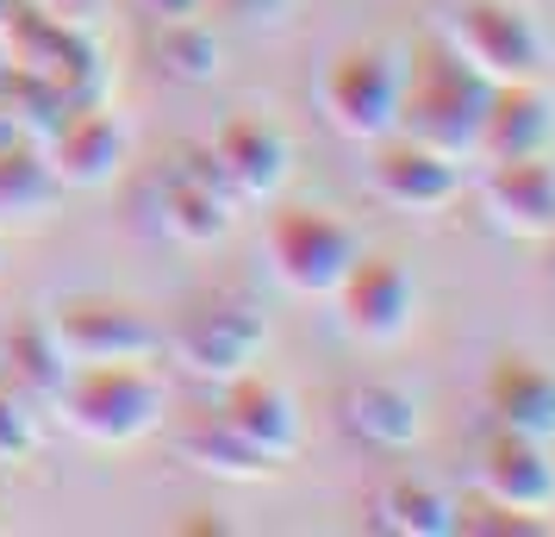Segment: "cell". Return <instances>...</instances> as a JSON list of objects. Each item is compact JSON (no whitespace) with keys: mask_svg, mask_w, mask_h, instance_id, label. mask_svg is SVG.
<instances>
[{"mask_svg":"<svg viewBox=\"0 0 555 537\" xmlns=\"http://www.w3.org/2000/svg\"><path fill=\"white\" fill-rule=\"evenodd\" d=\"M206 7H219L225 20H244V26H281L294 13V0H206Z\"/></svg>","mask_w":555,"mask_h":537,"instance_id":"obj_25","label":"cell"},{"mask_svg":"<svg viewBox=\"0 0 555 537\" xmlns=\"http://www.w3.org/2000/svg\"><path fill=\"white\" fill-rule=\"evenodd\" d=\"M450 44L487 81H543L550 69V31L518 0H462L450 20Z\"/></svg>","mask_w":555,"mask_h":537,"instance_id":"obj_5","label":"cell"},{"mask_svg":"<svg viewBox=\"0 0 555 537\" xmlns=\"http://www.w3.org/2000/svg\"><path fill=\"white\" fill-rule=\"evenodd\" d=\"M337 425L362 444V450H387V457H400L412 450L418 437H425V407H418V394L400 382H350L344 387V400H337Z\"/></svg>","mask_w":555,"mask_h":537,"instance_id":"obj_16","label":"cell"},{"mask_svg":"<svg viewBox=\"0 0 555 537\" xmlns=\"http://www.w3.org/2000/svg\"><path fill=\"white\" fill-rule=\"evenodd\" d=\"M455 512H462V500L443 494L437 482H425V475H393L375 494L369 525L375 532H393V537H455Z\"/></svg>","mask_w":555,"mask_h":537,"instance_id":"obj_21","label":"cell"},{"mask_svg":"<svg viewBox=\"0 0 555 537\" xmlns=\"http://www.w3.org/2000/svg\"><path fill=\"white\" fill-rule=\"evenodd\" d=\"M487 94H493V81L480 76L475 63H462L450 38H437V44H425V51L405 63L400 131L418 138V144H430V151L455 156V163H475Z\"/></svg>","mask_w":555,"mask_h":537,"instance_id":"obj_2","label":"cell"},{"mask_svg":"<svg viewBox=\"0 0 555 537\" xmlns=\"http://www.w3.org/2000/svg\"><path fill=\"white\" fill-rule=\"evenodd\" d=\"M262 256H269V276L300 301H331V287L350 276V263L362 256V238L344 213L312 201L275 206V219L262 231Z\"/></svg>","mask_w":555,"mask_h":537,"instance_id":"obj_3","label":"cell"},{"mask_svg":"<svg viewBox=\"0 0 555 537\" xmlns=\"http://www.w3.org/2000/svg\"><path fill=\"white\" fill-rule=\"evenodd\" d=\"M13 7H20V0H0V26H7V20H13Z\"/></svg>","mask_w":555,"mask_h":537,"instance_id":"obj_29","label":"cell"},{"mask_svg":"<svg viewBox=\"0 0 555 537\" xmlns=\"http://www.w3.org/2000/svg\"><path fill=\"white\" fill-rule=\"evenodd\" d=\"M38 151L51 163L56 188H106L131 156V126L101 101H76L38 131Z\"/></svg>","mask_w":555,"mask_h":537,"instance_id":"obj_9","label":"cell"},{"mask_svg":"<svg viewBox=\"0 0 555 537\" xmlns=\"http://www.w3.org/2000/svg\"><path fill=\"white\" fill-rule=\"evenodd\" d=\"M487 412L500 432L555 444V369L537 357H500L487 369Z\"/></svg>","mask_w":555,"mask_h":537,"instance_id":"obj_18","label":"cell"},{"mask_svg":"<svg viewBox=\"0 0 555 537\" xmlns=\"http://www.w3.org/2000/svg\"><path fill=\"white\" fill-rule=\"evenodd\" d=\"M163 425H169L176 457L194 462V469H206V475H225V482H262V475L275 469V462H262L244 437L231 432L219 407H181V412H169Z\"/></svg>","mask_w":555,"mask_h":537,"instance_id":"obj_19","label":"cell"},{"mask_svg":"<svg viewBox=\"0 0 555 537\" xmlns=\"http://www.w3.org/2000/svg\"><path fill=\"white\" fill-rule=\"evenodd\" d=\"M480 500L512 512H555V457L543 437L525 432H493V444L480 450Z\"/></svg>","mask_w":555,"mask_h":537,"instance_id":"obj_15","label":"cell"},{"mask_svg":"<svg viewBox=\"0 0 555 537\" xmlns=\"http://www.w3.org/2000/svg\"><path fill=\"white\" fill-rule=\"evenodd\" d=\"M480 201L512 238H555V156H487L480 169Z\"/></svg>","mask_w":555,"mask_h":537,"instance_id":"obj_14","label":"cell"},{"mask_svg":"<svg viewBox=\"0 0 555 537\" xmlns=\"http://www.w3.org/2000/svg\"><path fill=\"white\" fill-rule=\"evenodd\" d=\"M138 13H151L156 26H169V20H194V13H206V0H138Z\"/></svg>","mask_w":555,"mask_h":537,"instance_id":"obj_26","label":"cell"},{"mask_svg":"<svg viewBox=\"0 0 555 537\" xmlns=\"http://www.w3.org/2000/svg\"><path fill=\"white\" fill-rule=\"evenodd\" d=\"M0 76H7V56H0Z\"/></svg>","mask_w":555,"mask_h":537,"instance_id":"obj_30","label":"cell"},{"mask_svg":"<svg viewBox=\"0 0 555 537\" xmlns=\"http://www.w3.org/2000/svg\"><path fill=\"white\" fill-rule=\"evenodd\" d=\"M20 138H26V126H20V113H13V106L0 101V151H7V144H20Z\"/></svg>","mask_w":555,"mask_h":537,"instance_id":"obj_28","label":"cell"},{"mask_svg":"<svg viewBox=\"0 0 555 537\" xmlns=\"http://www.w3.org/2000/svg\"><path fill=\"white\" fill-rule=\"evenodd\" d=\"M56 201V176L51 163H44V151L31 144V138H20V144H7L0 151V226H26V219H44Z\"/></svg>","mask_w":555,"mask_h":537,"instance_id":"obj_22","label":"cell"},{"mask_svg":"<svg viewBox=\"0 0 555 537\" xmlns=\"http://www.w3.org/2000/svg\"><path fill=\"white\" fill-rule=\"evenodd\" d=\"M156 201H163V231L176 238V244H225L231 226H237V194L225 188V176L212 169V156L201 151H181L169 156L163 169H156Z\"/></svg>","mask_w":555,"mask_h":537,"instance_id":"obj_10","label":"cell"},{"mask_svg":"<svg viewBox=\"0 0 555 537\" xmlns=\"http://www.w3.org/2000/svg\"><path fill=\"white\" fill-rule=\"evenodd\" d=\"M206 156H212V169L225 176L237 201H281V188L294 176V138L262 113H231L225 126L212 131Z\"/></svg>","mask_w":555,"mask_h":537,"instance_id":"obj_11","label":"cell"},{"mask_svg":"<svg viewBox=\"0 0 555 537\" xmlns=\"http://www.w3.org/2000/svg\"><path fill=\"white\" fill-rule=\"evenodd\" d=\"M69 369H76V362L63 357V344H56L44 312H38V319H20V325L7 332V344H0V382L13 387V394H26L31 407H51Z\"/></svg>","mask_w":555,"mask_h":537,"instance_id":"obj_20","label":"cell"},{"mask_svg":"<svg viewBox=\"0 0 555 537\" xmlns=\"http://www.w3.org/2000/svg\"><path fill=\"white\" fill-rule=\"evenodd\" d=\"M555 144V101L543 81H493L480 113V156H530Z\"/></svg>","mask_w":555,"mask_h":537,"instance_id":"obj_17","label":"cell"},{"mask_svg":"<svg viewBox=\"0 0 555 537\" xmlns=\"http://www.w3.org/2000/svg\"><path fill=\"white\" fill-rule=\"evenodd\" d=\"M56 344L69 362H156L163 357V325L138 301L119 294H63L44 307Z\"/></svg>","mask_w":555,"mask_h":537,"instance_id":"obj_7","label":"cell"},{"mask_svg":"<svg viewBox=\"0 0 555 537\" xmlns=\"http://www.w3.org/2000/svg\"><path fill=\"white\" fill-rule=\"evenodd\" d=\"M51 412L63 432L94 450H131L169 419V382L156 362H76L56 387Z\"/></svg>","mask_w":555,"mask_h":537,"instance_id":"obj_1","label":"cell"},{"mask_svg":"<svg viewBox=\"0 0 555 537\" xmlns=\"http://www.w3.org/2000/svg\"><path fill=\"white\" fill-rule=\"evenodd\" d=\"M369 188L393 213H443L462 194V163L405 131H387V138H375V156H369Z\"/></svg>","mask_w":555,"mask_h":537,"instance_id":"obj_12","label":"cell"},{"mask_svg":"<svg viewBox=\"0 0 555 537\" xmlns=\"http://www.w3.org/2000/svg\"><path fill=\"white\" fill-rule=\"evenodd\" d=\"M331 301H337V325H344L356 344L387 350V344H400V337L412 332V319L425 307V287H418V276L405 269L400 256L362 251L350 263V276L331 287Z\"/></svg>","mask_w":555,"mask_h":537,"instance_id":"obj_8","label":"cell"},{"mask_svg":"<svg viewBox=\"0 0 555 537\" xmlns=\"http://www.w3.org/2000/svg\"><path fill=\"white\" fill-rule=\"evenodd\" d=\"M400 81L405 63L380 44H350V51L331 56L325 81H319V101H325V119L350 144H375L387 131H400Z\"/></svg>","mask_w":555,"mask_h":537,"instance_id":"obj_6","label":"cell"},{"mask_svg":"<svg viewBox=\"0 0 555 537\" xmlns=\"http://www.w3.org/2000/svg\"><path fill=\"white\" fill-rule=\"evenodd\" d=\"M44 7H51L56 20H81V26H88V20L101 13V0H44Z\"/></svg>","mask_w":555,"mask_h":537,"instance_id":"obj_27","label":"cell"},{"mask_svg":"<svg viewBox=\"0 0 555 537\" xmlns=\"http://www.w3.org/2000/svg\"><path fill=\"white\" fill-rule=\"evenodd\" d=\"M38 437H44L38 407H31L26 394H13V387L0 382V469H7V462H31L38 457Z\"/></svg>","mask_w":555,"mask_h":537,"instance_id":"obj_24","label":"cell"},{"mask_svg":"<svg viewBox=\"0 0 555 537\" xmlns=\"http://www.w3.org/2000/svg\"><path fill=\"white\" fill-rule=\"evenodd\" d=\"M163 350L188 369V375H201V382H231V375H244L262 362L269 350V319L256 301L244 294H201V301H188V307L163 325Z\"/></svg>","mask_w":555,"mask_h":537,"instance_id":"obj_4","label":"cell"},{"mask_svg":"<svg viewBox=\"0 0 555 537\" xmlns=\"http://www.w3.org/2000/svg\"><path fill=\"white\" fill-rule=\"evenodd\" d=\"M225 394H219V412H225V425L244 444H250L262 462H294L300 457V400L287 394V387L275 382V375H262V369H244V375H231V382H219Z\"/></svg>","mask_w":555,"mask_h":537,"instance_id":"obj_13","label":"cell"},{"mask_svg":"<svg viewBox=\"0 0 555 537\" xmlns=\"http://www.w3.org/2000/svg\"><path fill=\"white\" fill-rule=\"evenodd\" d=\"M156 69L201 88V81H212L225 69V44H219V31L206 26L201 13L194 20H169V26H156Z\"/></svg>","mask_w":555,"mask_h":537,"instance_id":"obj_23","label":"cell"}]
</instances>
